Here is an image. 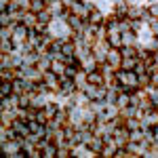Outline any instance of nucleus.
<instances>
[{"mask_svg":"<svg viewBox=\"0 0 158 158\" xmlns=\"http://www.w3.org/2000/svg\"><path fill=\"white\" fill-rule=\"evenodd\" d=\"M49 34L53 38H63V40H68V38H72V27L68 25V21L63 19V17H55L53 21L49 23Z\"/></svg>","mask_w":158,"mask_h":158,"instance_id":"nucleus-1","label":"nucleus"},{"mask_svg":"<svg viewBox=\"0 0 158 158\" xmlns=\"http://www.w3.org/2000/svg\"><path fill=\"white\" fill-rule=\"evenodd\" d=\"M30 30L32 27H27L25 23H13V42H17V44H23L25 40L30 38Z\"/></svg>","mask_w":158,"mask_h":158,"instance_id":"nucleus-2","label":"nucleus"},{"mask_svg":"<svg viewBox=\"0 0 158 158\" xmlns=\"http://www.w3.org/2000/svg\"><path fill=\"white\" fill-rule=\"evenodd\" d=\"M122 51H120V47H110V51H108V63L110 65H114L116 70L122 65Z\"/></svg>","mask_w":158,"mask_h":158,"instance_id":"nucleus-3","label":"nucleus"},{"mask_svg":"<svg viewBox=\"0 0 158 158\" xmlns=\"http://www.w3.org/2000/svg\"><path fill=\"white\" fill-rule=\"evenodd\" d=\"M89 25H93V27H103V25H106V13L99 11L97 6H95L93 13H91V17H89Z\"/></svg>","mask_w":158,"mask_h":158,"instance_id":"nucleus-4","label":"nucleus"},{"mask_svg":"<svg viewBox=\"0 0 158 158\" xmlns=\"http://www.w3.org/2000/svg\"><path fill=\"white\" fill-rule=\"evenodd\" d=\"M86 80H89V85H99V86H103V85H106V74L101 72V68H97V70H91V72L86 74Z\"/></svg>","mask_w":158,"mask_h":158,"instance_id":"nucleus-5","label":"nucleus"},{"mask_svg":"<svg viewBox=\"0 0 158 158\" xmlns=\"http://www.w3.org/2000/svg\"><path fill=\"white\" fill-rule=\"evenodd\" d=\"M106 40L110 42V47H122V32L116 30H106Z\"/></svg>","mask_w":158,"mask_h":158,"instance_id":"nucleus-6","label":"nucleus"},{"mask_svg":"<svg viewBox=\"0 0 158 158\" xmlns=\"http://www.w3.org/2000/svg\"><path fill=\"white\" fill-rule=\"evenodd\" d=\"M80 68H82V70H86V72H91V70H97V68H99V61H97V57H95L93 53L85 55V57L80 59Z\"/></svg>","mask_w":158,"mask_h":158,"instance_id":"nucleus-7","label":"nucleus"},{"mask_svg":"<svg viewBox=\"0 0 158 158\" xmlns=\"http://www.w3.org/2000/svg\"><path fill=\"white\" fill-rule=\"evenodd\" d=\"M89 148L97 154V156H101V150L106 148V139H103V135H99V133H95L93 135V139L89 141Z\"/></svg>","mask_w":158,"mask_h":158,"instance_id":"nucleus-8","label":"nucleus"},{"mask_svg":"<svg viewBox=\"0 0 158 158\" xmlns=\"http://www.w3.org/2000/svg\"><path fill=\"white\" fill-rule=\"evenodd\" d=\"M129 9H131V6H129V2H127V0H120V2H116V4H114V15H116V17H118V19H127V17H129Z\"/></svg>","mask_w":158,"mask_h":158,"instance_id":"nucleus-9","label":"nucleus"},{"mask_svg":"<svg viewBox=\"0 0 158 158\" xmlns=\"http://www.w3.org/2000/svg\"><path fill=\"white\" fill-rule=\"evenodd\" d=\"M131 47V44H139V36H137V32L135 30H124L122 32V47Z\"/></svg>","mask_w":158,"mask_h":158,"instance_id":"nucleus-10","label":"nucleus"},{"mask_svg":"<svg viewBox=\"0 0 158 158\" xmlns=\"http://www.w3.org/2000/svg\"><path fill=\"white\" fill-rule=\"evenodd\" d=\"M17 68H0V80H15Z\"/></svg>","mask_w":158,"mask_h":158,"instance_id":"nucleus-11","label":"nucleus"},{"mask_svg":"<svg viewBox=\"0 0 158 158\" xmlns=\"http://www.w3.org/2000/svg\"><path fill=\"white\" fill-rule=\"evenodd\" d=\"M13 95V80H0V99Z\"/></svg>","mask_w":158,"mask_h":158,"instance_id":"nucleus-12","label":"nucleus"},{"mask_svg":"<svg viewBox=\"0 0 158 158\" xmlns=\"http://www.w3.org/2000/svg\"><path fill=\"white\" fill-rule=\"evenodd\" d=\"M124 127L129 131H135V129H141L143 122H141V118H137V116H131V118H124Z\"/></svg>","mask_w":158,"mask_h":158,"instance_id":"nucleus-13","label":"nucleus"},{"mask_svg":"<svg viewBox=\"0 0 158 158\" xmlns=\"http://www.w3.org/2000/svg\"><path fill=\"white\" fill-rule=\"evenodd\" d=\"M116 106L118 108H127V106H131V93H127V91H122L118 93V99H116Z\"/></svg>","mask_w":158,"mask_h":158,"instance_id":"nucleus-14","label":"nucleus"},{"mask_svg":"<svg viewBox=\"0 0 158 158\" xmlns=\"http://www.w3.org/2000/svg\"><path fill=\"white\" fill-rule=\"evenodd\" d=\"M38 59H40V53H38V51L25 53V55H23V65H36Z\"/></svg>","mask_w":158,"mask_h":158,"instance_id":"nucleus-15","label":"nucleus"},{"mask_svg":"<svg viewBox=\"0 0 158 158\" xmlns=\"http://www.w3.org/2000/svg\"><path fill=\"white\" fill-rule=\"evenodd\" d=\"M15 21H13V15L9 11H0V27H9V25H13Z\"/></svg>","mask_w":158,"mask_h":158,"instance_id":"nucleus-16","label":"nucleus"},{"mask_svg":"<svg viewBox=\"0 0 158 158\" xmlns=\"http://www.w3.org/2000/svg\"><path fill=\"white\" fill-rule=\"evenodd\" d=\"M47 9V0H30V11L40 13Z\"/></svg>","mask_w":158,"mask_h":158,"instance_id":"nucleus-17","label":"nucleus"},{"mask_svg":"<svg viewBox=\"0 0 158 158\" xmlns=\"http://www.w3.org/2000/svg\"><path fill=\"white\" fill-rule=\"evenodd\" d=\"M116 148H118V146L106 143V148L101 150V158H114V156H116Z\"/></svg>","mask_w":158,"mask_h":158,"instance_id":"nucleus-18","label":"nucleus"},{"mask_svg":"<svg viewBox=\"0 0 158 158\" xmlns=\"http://www.w3.org/2000/svg\"><path fill=\"white\" fill-rule=\"evenodd\" d=\"M143 139H146L143 129H135V131H131V141H143Z\"/></svg>","mask_w":158,"mask_h":158,"instance_id":"nucleus-19","label":"nucleus"},{"mask_svg":"<svg viewBox=\"0 0 158 158\" xmlns=\"http://www.w3.org/2000/svg\"><path fill=\"white\" fill-rule=\"evenodd\" d=\"M0 68H11V53H0Z\"/></svg>","mask_w":158,"mask_h":158,"instance_id":"nucleus-20","label":"nucleus"},{"mask_svg":"<svg viewBox=\"0 0 158 158\" xmlns=\"http://www.w3.org/2000/svg\"><path fill=\"white\" fill-rule=\"evenodd\" d=\"M78 70H80V65H68V70H65V76L74 78V76L78 74Z\"/></svg>","mask_w":158,"mask_h":158,"instance_id":"nucleus-21","label":"nucleus"}]
</instances>
